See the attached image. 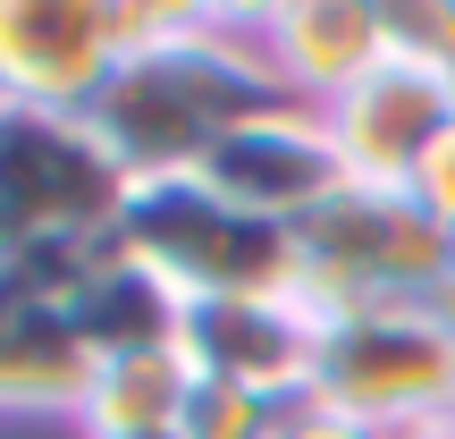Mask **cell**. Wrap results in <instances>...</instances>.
Instances as JSON below:
<instances>
[{
    "mask_svg": "<svg viewBox=\"0 0 455 439\" xmlns=\"http://www.w3.org/2000/svg\"><path fill=\"white\" fill-rule=\"evenodd\" d=\"M270 102H287V93H278L270 60L253 43V17L244 9H169L161 34L101 93L93 127L110 135L127 178H186Z\"/></svg>",
    "mask_w": 455,
    "mask_h": 439,
    "instance_id": "1",
    "label": "cell"
},
{
    "mask_svg": "<svg viewBox=\"0 0 455 439\" xmlns=\"http://www.w3.org/2000/svg\"><path fill=\"white\" fill-rule=\"evenodd\" d=\"M110 245L127 262H144V271H161L186 305H228V296L287 305V296H304V245H295V228L236 212L195 169L186 178H135Z\"/></svg>",
    "mask_w": 455,
    "mask_h": 439,
    "instance_id": "2",
    "label": "cell"
},
{
    "mask_svg": "<svg viewBox=\"0 0 455 439\" xmlns=\"http://www.w3.org/2000/svg\"><path fill=\"white\" fill-rule=\"evenodd\" d=\"M135 178L93 118L0 110V254L110 245Z\"/></svg>",
    "mask_w": 455,
    "mask_h": 439,
    "instance_id": "3",
    "label": "cell"
},
{
    "mask_svg": "<svg viewBox=\"0 0 455 439\" xmlns=\"http://www.w3.org/2000/svg\"><path fill=\"white\" fill-rule=\"evenodd\" d=\"M295 245H304V305L321 329L363 305H430L455 254V237L413 195H371V186H346L312 228H295Z\"/></svg>",
    "mask_w": 455,
    "mask_h": 439,
    "instance_id": "4",
    "label": "cell"
},
{
    "mask_svg": "<svg viewBox=\"0 0 455 439\" xmlns=\"http://www.w3.org/2000/svg\"><path fill=\"white\" fill-rule=\"evenodd\" d=\"M161 17V0H0V110L93 118Z\"/></svg>",
    "mask_w": 455,
    "mask_h": 439,
    "instance_id": "5",
    "label": "cell"
},
{
    "mask_svg": "<svg viewBox=\"0 0 455 439\" xmlns=\"http://www.w3.org/2000/svg\"><path fill=\"white\" fill-rule=\"evenodd\" d=\"M312 397L363 414L371 431L455 423V329L430 305H363L321 329Z\"/></svg>",
    "mask_w": 455,
    "mask_h": 439,
    "instance_id": "6",
    "label": "cell"
},
{
    "mask_svg": "<svg viewBox=\"0 0 455 439\" xmlns=\"http://www.w3.org/2000/svg\"><path fill=\"white\" fill-rule=\"evenodd\" d=\"M455 118V85L422 60H379L355 93H338L321 110L329 152H338L346 186H371V195H413V169L439 144V127Z\"/></svg>",
    "mask_w": 455,
    "mask_h": 439,
    "instance_id": "7",
    "label": "cell"
},
{
    "mask_svg": "<svg viewBox=\"0 0 455 439\" xmlns=\"http://www.w3.org/2000/svg\"><path fill=\"white\" fill-rule=\"evenodd\" d=\"M195 178L212 186V195H228L236 212L270 220V228H312L346 195V169H338V152H329V127L304 102H270L261 118H244Z\"/></svg>",
    "mask_w": 455,
    "mask_h": 439,
    "instance_id": "8",
    "label": "cell"
},
{
    "mask_svg": "<svg viewBox=\"0 0 455 439\" xmlns=\"http://www.w3.org/2000/svg\"><path fill=\"white\" fill-rule=\"evenodd\" d=\"M244 17H253V43L270 60L278 93L304 110H329L379 60H396V17L371 0H261Z\"/></svg>",
    "mask_w": 455,
    "mask_h": 439,
    "instance_id": "9",
    "label": "cell"
},
{
    "mask_svg": "<svg viewBox=\"0 0 455 439\" xmlns=\"http://www.w3.org/2000/svg\"><path fill=\"white\" fill-rule=\"evenodd\" d=\"M186 355L203 363V380H236L270 406H295V397H312V372H321V321L304 296H287V305H270V296L186 305Z\"/></svg>",
    "mask_w": 455,
    "mask_h": 439,
    "instance_id": "10",
    "label": "cell"
},
{
    "mask_svg": "<svg viewBox=\"0 0 455 439\" xmlns=\"http://www.w3.org/2000/svg\"><path fill=\"white\" fill-rule=\"evenodd\" d=\"M93 389V346L51 305L0 288V423H76Z\"/></svg>",
    "mask_w": 455,
    "mask_h": 439,
    "instance_id": "11",
    "label": "cell"
},
{
    "mask_svg": "<svg viewBox=\"0 0 455 439\" xmlns=\"http://www.w3.org/2000/svg\"><path fill=\"white\" fill-rule=\"evenodd\" d=\"M203 389V363L178 346H144V355H110L93 363V389H84L76 431L84 439H127V431H178L186 406Z\"/></svg>",
    "mask_w": 455,
    "mask_h": 439,
    "instance_id": "12",
    "label": "cell"
},
{
    "mask_svg": "<svg viewBox=\"0 0 455 439\" xmlns=\"http://www.w3.org/2000/svg\"><path fill=\"white\" fill-rule=\"evenodd\" d=\"M68 321H76V338L93 346V363H110V355H144V346H178L186 338V296L169 288L161 271H144V262H127L110 245Z\"/></svg>",
    "mask_w": 455,
    "mask_h": 439,
    "instance_id": "13",
    "label": "cell"
},
{
    "mask_svg": "<svg viewBox=\"0 0 455 439\" xmlns=\"http://www.w3.org/2000/svg\"><path fill=\"white\" fill-rule=\"evenodd\" d=\"M278 414H287V406L236 389V380H203L195 406H186V423H178V439H270Z\"/></svg>",
    "mask_w": 455,
    "mask_h": 439,
    "instance_id": "14",
    "label": "cell"
},
{
    "mask_svg": "<svg viewBox=\"0 0 455 439\" xmlns=\"http://www.w3.org/2000/svg\"><path fill=\"white\" fill-rule=\"evenodd\" d=\"M388 17H396V51L439 68L455 85V0H405V9H388Z\"/></svg>",
    "mask_w": 455,
    "mask_h": 439,
    "instance_id": "15",
    "label": "cell"
},
{
    "mask_svg": "<svg viewBox=\"0 0 455 439\" xmlns=\"http://www.w3.org/2000/svg\"><path fill=\"white\" fill-rule=\"evenodd\" d=\"M413 203H422V212L455 237V118L439 127V144L422 152V169H413Z\"/></svg>",
    "mask_w": 455,
    "mask_h": 439,
    "instance_id": "16",
    "label": "cell"
},
{
    "mask_svg": "<svg viewBox=\"0 0 455 439\" xmlns=\"http://www.w3.org/2000/svg\"><path fill=\"white\" fill-rule=\"evenodd\" d=\"M270 439H379L363 414H346V406H329V397H295L287 414H278V431Z\"/></svg>",
    "mask_w": 455,
    "mask_h": 439,
    "instance_id": "17",
    "label": "cell"
},
{
    "mask_svg": "<svg viewBox=\"0 0 455 439\" xmlns=\"http://www.w3.org/2000/svg\"><path fill=\"white\" fill-rule=\"evenodd\" d=\"M379 439H455V423H396V431H379Z\"/></svg>",
    "mask_w": 455,
    "mask_h": 439,
    "instance_id": "18",
    "label": "cell"
},
{
    "mask_svg": "<svg viewBox=\"0 0 455 439\" xmlns=\"http://www.w3.org/2000/svg\"><path fill=\"white\" fill-rule=\"evenodd\" d=\"M430 313H439V321L455 329V279H447V288H439V296H430Z\"/></svg>",
    "mask_w": 455,
    "mask_h": 439,
    "instance_id": "19",
    "label": "cell"
},
{
    "mask_svg": "<svg viewBox=\"0 0 455 439\" xmlns=\"http://www.w3.org/2000/svg\"><path fill=\"white\" fill-rule=\"evenodd\" d=\"M127 439H178V431H127Z\"/></svg>",
    "mask_w": 455,
    "mask_h": 439,
    "instance_id": "20",
    "label": "cell"
}]
</instances>
